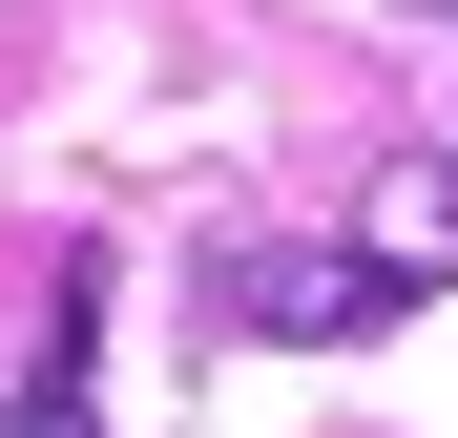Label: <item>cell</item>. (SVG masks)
Listing matches in <instances>:
<instances>
[{"instance_id":"1","label":"cell","mask_w":458,"mask_h":438,"mask_svg":"<svg viewBox=\"0 0 458 438\" xmlns=\"http://www.w3.org/2000/svg\"><path fill=\"white\" fill-rule=\"evenodd\" d=\"M437 292V251H354V230H250L208 271V313L229 334H271V355H354V334H396Z\"/></svg>"}]
</instances>
